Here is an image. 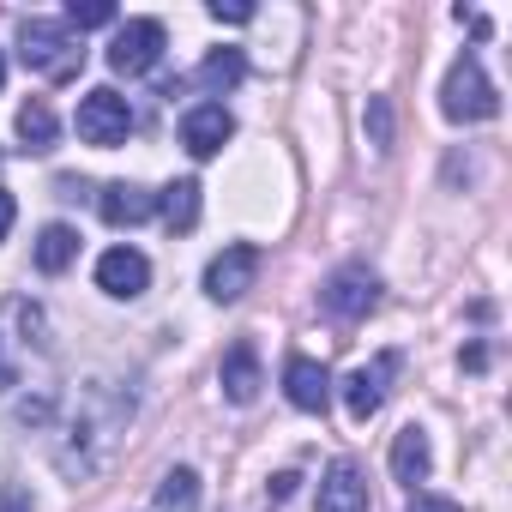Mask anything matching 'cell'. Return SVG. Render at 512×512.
I'll list each match as a JSON object with an SVG mask.
<instances>
[{
	"mask_svg": "<svg viewBox=\"0 0 512 512\" xmlns=\"http://www.w3.org/2000/svg\"><path fill=\"white\" fill-rule=\"evenodd\" d=\"M253 278H260V247L229 241L217 260L205 266V296H211V302H241V296L253 290Z\"/></svg>",
	"mask_w": 512,
	"mask_h": 512,
	"instance_id": "cell-8",
	"label": "cell"
},
{
	"mask_svg": "<svg viewBox=\"0 0 512 512\" xmlns=\"http://www.w3.org/2000/svg\"><path fill=\"white\" fill-rule=\"evenodd\" d=\"M217 380H223V398H229V404H253V398H260V386H266V374H260V350H253L247 338L229 344Z\"/></svg>",
	"mask_w": 512,
	"mask_h": 512,
	"instance_id": "cell-13",
	"label": "cell"
},
{
	"mask_svg": "<svg viewBox=\"0 0 512 512\" xmlns=\"http://www.w3.org/2000/svg\"><path fill=\"white\" fill-rule=\"evenodd\" d=\"M73 127H79V139L85 145H127V133H133V103L121 97V91H85L79 97V115H73Z\"/></svg>",
	"mask_w": 512,
	"mask_h": 512,
	"instance_id": "cell-5",
	"label": "cell"
},
{
	"mask_svg": "<svg viewBox=\"0 0 512 512\" xmlns=\"http://www.w3.org/2000/svg\"><path fill=\"white\" fill-rule=\"evenodd\" d=\"M235 139V115L223 109V103H193L187 115H181V145H187V157H217L223 145Z\"/></svg>",
	"mask_w": 512,
	"mask_h": 512,
	"instance_id": "cell-10",
	"label": "cell"
},
{
	"mask_svg": "<svg viewBox=\"0 0 512 512\" xmlns=\"http://www.w3.org/2000/svg\"><path fill=\"white\" fill-rule=\"evenodd\" d=\"M157 61H163V25L157 19H127L109 43V67L133 79V73H151Z\"/></svg>",
	"mask_w": 512,
	"mask_h": 512,
	"instance_id": "cell-9",
	"label": "cell"
},
{
	"mask_svg": "<svg viewBox=\"0 0 512 512\" xmlns=\"http://www.w3.org/2000/svg\"><path fill=\"white\" fill-rule=\"evenodd\" d=\"M157 211H163V223H169V235H187V229L199 223V181H193V175H181V181H169V187L157 193Z\"/></svg>",
	"mask_w": 512,
	"mask_h": 512,
	"instance_id": "cell-17",
	"label": "cell"
},
{
	"mask_svg": "<svg viewBox=\"0 0 512 512\" xmlns=\"http://www.w3.org/2000/svg\"><path fill=\"white\" fill-rule=\"evenodd\" d=\"M0 85H7V61H0Z\"/></svg>",
	"mask_w": 512,
	"mask_h": 512,
	"instance_id": "cell-28",
	"label": "cell"
},
{
	"mask_svg": "<svg viewBox=\"0 0 512 512\" xmlns=\"http://www.w3.org/2000/svg\"><path fill=\"white\" fill-rule=\"evenodd\" d=\"M13 217H19V205H13V193L0 187V241H7V229H13Z\"/></svg>",
	"mask_w": 512,
	"mask_h": 512,
	"instance_id": "cell-27",
	"label": "cell"
},
{
	"mask_svg": "<svg viewBox=\"0 0 512 512\" xmlns=\"http://www.w3.org/2000/svg\"><path fill=\"white\" fill-rule=\"evenodd\" d=\"M374 302H380V278H374L368 266H338V272L326 278V290H320V308H326L332 320H344V326L368 320Z\"/></svg>",
	"mask_w": 512,
	"mask_h": 512,
	"instance_id": "cell-6",
	"label": "cell"
},
{
	"mask_svg": "<svg viewBox=\"0 0 512 512\" xmlns=\"http://www.w3.org/2000/svg\"><path fill=\"white\" fill-rule=\"evenodd\" d=\"M19 55H25V67L43 73L49 85H67V79H79V67H85V43H79L67 25H55V19H25Z\"/></svg>",
	"mask_w": 512,
	"mask_h": 512,
	"instance_id": "cell-3",
	"label": "cell"
},
{
	"mask_svg": "<svg viewBox=\"0 0 512 512\" xmlns=\"http://www.w3.org/2000/svg\"><path fill=\"white\" fill-rule=\"evenodd\" d=\"M392 380H398V350H380L374 362L350 368V374H344V410H350V422H368V416L386 404Z\"/></svg>",
	"mask_w": 512,
	"mask_h": 512,
	"instance_id": "cell-7",
	"label": "cell"
},
{
	"mask_svg": "<svg viewBox=\"0 0 512 512\" xmlns=\"http://www.w3.org/2000/svg\"><path fill=\"white\" fill-rule=\"evenodd\" d=\"M284 398H290L296 410L320 416V410L332 404V374H326L314 356H290V362H284Z\"/></svg>",
	"mask_w": 512,
	"mask_h": 512,
	"instance_id": "cell-12",
	"label": "cell"
},
{
	"mask_svg": "<svg viewBox=\"0 0 512 512\" xmlns=\"http://www.w3.org/2000/svg\"><path fill=\"white\" fill-rule=\"evenodd\" d=\"M314 506H320V512H368V476H362V464H356V458H338V464L326 470Z\"/></svg>",
	"mask_w": 512,
	"mask_h": 512,
	"instance_id": "cell-14",
	"label": "cell"
},
{
	"mask_svg": "<svg viewBox=\"0 0 512 512\" xmlns=\"http://www.w3.org/2000/svg\"><path fill=\"white\" fill-rule=\"evenodd\" d=\"M55 133H61V127H55V109H49L43 97H31V103L19 109V139H25L31 151H55Z\"/></svg>",
	"mask_w": 512,
	"mask_h": 512,
	"instance_id": "cell-20",
	"label": "cell"
},
{
	"mask_svg": "<svg viewBox=\"0 0 512 512\" xmlns=\"http://www.w3.org/2000/svg\"><path fill=\"white\" fill-rule=\"evenodd\" d=\"M97 211H103V223L133 229V223H145V217L157 211V193H145V187H133V181H109V187L97 193Z\"/></svg>",
	"mask_w": 512,
	"mask_h": 512,
	"instance_id": "cell-15",
	"label": "cell"
},
{
	"mask_svg": "<svg viewBox=\"0 0 512 512\" xmlns=\"http://www.w3.org/2000/svg\"><path fill=\"white\" fill-rule=\"evenodd\" d=\"M127 422H133V398L109 392L103 380L79 386V392L67 398V410L49 416V428H55V464H61L67 476H79V482L97 476V470L109 464L115 440L127 434Z\"/></svg>",
	"mask_w": 512,
	"mask_h": 512,
	"instance_id": "cell-1",
	"label": "cell"
},
{
	"mask_svg": "<svg viewBox=\"0 0 512 512\" xmlns=\"http://www.w3.org/2000/svg\"><path fill=\"white\" fill-rule=\"evenodd\" d=\"M368 139H374V151H392V103L386 97H368Z\"/></svg>",
	"mask_w": 512,
	"mask_h": 512,
	"instance_id": "cell-23",
	"label": "cell"
},
{
	"mask_svg": "<svg viewBox=\"0 0 512 512\" xmlns=\"http://www.w3.org/2000/svg\"><path fill=\"white\" fill-rule=\"evenodd\" d=\"M49 326H43V308L13 296L0 308V392H25L31 386V362L49 356Z\"/></svg>",
	"mask_w": 512,
	"mask_h": 512,
	"instance_id": "cell-2",
	"label": "cell"
},
{
	"mask_svg": "<svg viewBox=\"0 0 512 512\" xmlns=\"http://www.w3.org/2000/svg\"><path fill=\"white\" fill-rule=\"evenodd\" d=\"M211 19H217V25H247V19H253V7H223V0H217Z\"/></svg>",
	"mask_w": 512,
	"mask_h": 512,
	"instance_id": "cell-26",
	"label": "cell"
},
{
	"mask_svg": "<svg viewBox=\"0 0 512 512\" xmlns=\"http://www.w3.org/2000/svg\"><path fill=\"white\" fill-rule=\"evenodd\" d=\"M157 506H163V512H193V506H199V476H193L187 464L163 470V482H157Z\"/></svg>",
	"mask_w": 512,
	"mask_h": 512,
	"instance_id": "cell-21",
	"label": "cell"
},
{
	"mask_svg": "<svg viewBox=\"0 0 512 512\" xmlns=\"http://www.w3.org/2000/svg\"><path fill=\"white\" fill-rule=\"evenodd\" d=\"M410 512H464L458 500H446V494H416L410 500Z\"/></svg>",
	"mask_w": 512,
	"mask_h": 512,
	"instance_id": "cell-25",
	"label": "cell"
},
{
	"mask_svg": "<svg viewBox=\"0 0 512 512\" xmlns=\"http://www.w3.org/2000/svg\"><path fill=\"white\" fill-rule=\"evenodd\" d=\"M199 91H211V97H223V91H235L241 79H247V61H241V49H211L205 61H199Z\"/></svg>",
	"mask_w": 512,
	"mask_h": 512,
	"instance_id": "cell-18",
	"label": "cell"
},
{
	"mask_svg": "<svg viewBox=\"0 0 512 512\" xmlns=\"http://www.w3.org/2000/svg\"><path fill=\"white\" fill-rule=\"evenodd\" d=\"M0 512H31V494L19 482H0Z\"/></svg>",
	"mask_w": 512,
	"mask_h": 512,
	"instance_id": "cell-24",
	"label": "cell"
},
{
	"mask_svg": "<svg viewBox=\"0 0 512 512\" xmlns=\"http://www.w3.org/2000/svg\"><path fill=\"white\" fill-rule=\"evenodd\" d=\"M428 464H434V452H428V434L410 422V428H398V440H392V476L404 482V488H416V482H428Z\"/></svg>",
	"mask_w": 512,
	"mask_h": 512,
	"instance_id": "cell-16",
	"label": "cell"
},
{
	"mask_svg": "<svg viewBox=\"0 0 512 512\" xmlns=\"http://www.w3.org/2000/svg\"><path fill=\"white\" fill-rule=\"evenodd\" d=\"M97 25H115L109 0H73L67 7V31H97Z\"/></svg>",
	"mask_w": 512,
	"mask_h": 512,
	"instance_id": "cell-22",
	"label": "cell"
},
{
	"mask_svg": "<svg viewBox=\"0 0 512 512\" xmlns=\"http://www.w3.org/2000/svg\"><path fill=\"white\" fill-rule=\"evenodd\" d=\"M440 109H446L452 121H488V115L500 109V91L488 85V73H482V61H476V55L452 61L446 91H440Z\"/></svg>",
	"mask_w": 512,
	"mask_h": 512,
	"instance_id": "cell-4",
	"label": "cell"
},
{
	"mask_svg": "<svg viewBox=\"0 0 512 512\" xmlns=\"http://www.w3.org/2000/svg\"><path fill=\"white\" fill-rule=\"evenodd\" d=\"M79 260V235L67 229V223H49L43 235H37V266L43 272H67Z\"/></svg>",
	"mask_w": 512,
	"mask_h": 512,
	"instance_id": "cell-19",
	"label": "cell"
},
{
	"mask_svg": "<svg viewBox=\"0 0 512 512\" xmlns=\"http://www.w3.org/2000/svg\"><path fill=\"white\" fill-rule=\"evenodd\" d=\"M145 284H151V260H145L139 247H109L103 260H97V290L103 296L133 302V296H145Z\"/></svg>",
	"mask_w": 512,
	"mask_h": 512,
	"instance_id": "cell-11",
	"label": "cell"
}]
</instances>
